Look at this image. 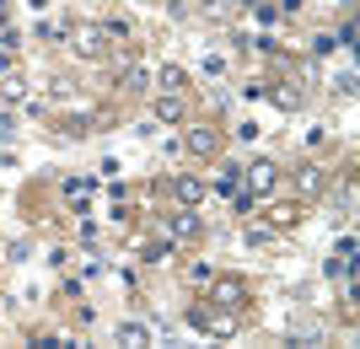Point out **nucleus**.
I'll list each match as a JSON object with an SVG mask.
<instances>
[{
    "mask_svg": "<svg viewBox=\"0 0 360 349\" xmlns=\"http://www.w3.org/2000/svg\"><path fill=\"white\" fill-rule=\"evenodd\" d=\"M188 322H194L199 334H210V338H237L242 334V317L231 312V306H226V312H205V306H194Z\"/></svg>",
    "mask_w": 360,
    "mask_h": 349,
    "instance_id": "1",
    "label": "nucleus"
},
{
    "mask_svg": "<svg viewBox=\"0 0 360 349\" xmlns=\"http://www.w3.org/2000/svg\"><path fill=\"white\" fill-rule=\"evenodd\" d=\"M274 183H280V167H274V162H253V167H242V194H248V199L274 194Z\"/></svg>",
    "mask_w": 360,
    "mask_h": 349,
    "instance_id": "2",
    "label": "nucleus"
},
{
    "mask_svg": "<svg viewBox=\"0 0 360 349\" xmlns=\"http://www.w3.org/2000/svg\"><path fill=\"white\" fill-rule=\"evenodd\" d=\"M183 151H188V156H199V162L221 156V129H210V124H194V129L183 135Z\"/></svg>",
    "mask_w": 360,
    "mask_h": 349,
    "instance_id": "3",
    "label": "nucleus"
},
{
    "mask_svg": "<svg viewBox=\"0 0 360 349\" xmlns=\"http://www.w3.org/2000/svg\"><path fill=\"white\" fill-rule=\"evenodd\" d=\"M70 54H81V60H103V54H108V32L103 27H75L70 32Z\"/></svg>",
    "mask_w": 360,
    "mask_h": 349,
    "instance_id": "4",
    "label": "nucleus"
},
{
    "mask_svg": "<svg viewBox=\"0 0 360 349\" xmlns=\"http://www.w3.org/2000/svg\"><path fill=\"white\" fill-rule=\"evenodd\" d=\"M328 188V167L323 162H307V167H296V199H317Z\"/></svg>",
    "mask_w": 360,
    "mask_h": 349,
    "instance_id": "5",
    "label": "nucleus"
},
{
    "mask_svg": "<svg viewBox=\"0 0 360 349\" xmlns=\"http://www.w3.org/2000/svg\"><path fill=\"white\" fill-rule=\"evenodd\" d=\"M113 334H119V344H156V338H162V328H156V322H140V317H124L119 328H113Z\"/></svg>",
    "mask_w": 360,
    "mask_h": 349,
    "instance_id": "6",
    "label": "nucleus"
},
{
    "mask_svg": "<svg viewBox=\"0 0 360 349\" xmlns=\"http://www.w3.org/2000/svg\"><path fill=\"white\" fill-rule=\"evenodd\" d=\"M199 237V215L183 210V215H167V242H194Z\"/></svg>",
    "mask_w": 360,
    "mask_h": 349,
    "instance_id": "7",
    "label": "nucleus"
},
{
    "mask_svg": "<svg viewBox=\"0 0 360 349\" xmlns=\"http://www.w3.org/2000/svg\"><path fill=\"white\" fill-rule=\"evenodd\" d=\"M264 226H269V231H296L301 226V199H296V204H269Z\"/></svg>",
    "mask_w": 360,
    "mask_h": 349,
    "instance_id": "8",
    "label": "nucleus"
},
{
    "mask_svg": "<svg viewBox=\"0 0 360 349\" xmlns=\"http://www.w3.org/2000/svg\"><path fill=\"white\" fill-rule=\"evenodd\" d=\"M172 194H178V204L183 210H194V204H205V178H172Z\"/></svg>",
    "mask_w": 360,
    "mask_h": 349,
    "instance_id": "9",
    "label": "nucleus"
},
{
    "mask_svg": "<svg viewBox=\"0 0 360 349\" xmlns=\"http://www.w3.org/2000/svg\"><path fill=\"white\" fill-rule=\"evenodd\" d=\"M215 301H221V306H231V312H242V306H248V285L226 274V279H215Z\"/></svg>",
    "mask_w": 360,
    "mask_h": 349,
    "instance_id": "10",
    "label": "nucleus"
},
{
    "mask_svg": "<svg viewBox=\"0 0 360 349\" xmlns=\"http://www.w3.org/2000/svg\"><path fill=\"white\" fill-rule=\"evenodd\" d=\"M156 119H162V124H183V119H188L183 91H162V97H156Z\"/></svg>",
    "mask_w": 360,
    "mask_h": 349,
    "instance_id": "11",
    "label": "nucleus"
},
{
    "mask_svg": "<svg viewBox=\"0 0 360 349\" xmlns=\"http://www.w3.org/2000/svg\"><path fill=\"white\" fill-rule=\"evenodd\" d=\"M119 86H124V91H146V86H150V70H146L140 60H129V65H124V76H119Z\"/></svg>",
    "mask_w": 360,
    "mask_h": 349,
    "instance_id": "12",
    "label": "nucleus"
},
{
    "mask_svg": "<svg viewBox=\"0 0 360 349\" xmlns=\"http://www.w3.org/2000/svg\"><path fill=\"white\" fill-rule=\"evenodd\" d=\"M0 97H6V103H22V97H27V81L16 76V70H6V76H0Z\"/></svg>",
    "mask_w": 360,
    "mask_h": 349,
    "instance_id": "13",
    "label": "nucleus"
},
{
    "mask_svg": "<svg viewBox=\"0 0 360 349\" xmlns=\"http://www.w3.org/2000/svg\"><path fill=\"white\" fill-rule=\"evenodd\" d=\"M215 188H221V194H237V188H242V167H231V162H226L221 178H215Z\"/></svg>",
    "mask_w": 360,
    "mask_h": 349,
    "instance_id": "14",
    "label": "nucleus"
},
{
    "mask_svg": "<svg viewBox=\"0 0 360 349\" xmlns=\"http://www.w3.org/2000/svg\"><path fill=\"white\" fill-rule=\"evenodd\" d=\"M156 81H162L167 91H183V86H188V76H183V65H162V76H156Z\"/></svg>",
    "mask_w": 360,
    "mask_h": 349,
    "instance_id": "15",
    "label": "nucleus"
},
{
    "mask_svg": "<svg viewBox=\"0 0 360 349\" xmlns=\"http://www.w3.org/2000/svg\"><path fill=\"white\" fill-rule=\"evenodd\" d=\"M248 242H253V247H264V242H274V231L264 226V220H248Z\"/></svg>",
    "mask_w": 360,
    "mask_h": 349,
    "instance_id": "16",
    "label": "nucleus"
},
{
    "mask_svg": "<svg viewBox=\"0 0 360 349\" xmlns=\"http://www.w3.org/2000/svg\"><path fill=\"white\" fill-rule=\"evenodd\" d=\"M274 103L285 107V113H296V107H301V91H290V86H280V91H274Z\"/></svg>",
    "mask_w": 360,
    "mask_h": 349,
    "instance_id": "17",
    "label": "nucleus"
},
{
    "mask_svg": "<svg viewBox=\"0 0 360 349\" xmlns=\"http://www.w3.org/2000/svg\"><path fill=\"white\" fill-rule=\"evenodd\" d=\"M333 48H339V38H333V32H317V38H312V54H333Z\"/></svg>",
    "mask_w": 360,
    "mask_h": 349,
    "instance_id": "18",
    "label": "nucleus"
},
{
    "mask_svg": "<svg viewBox=\"0 0 360 349\" xmlns=\"http://www.w3.org/2000/svg\"><path fill=\"white\" fill-rule=\"evenodd\" d=\"M103 32H108V38H129V22H119V16H108V22H103Z\"/></svg>",
    "mask_w": 360,
    "mask_h": 349,
    "instance_id": "19",
    "label": "nucleus"
},
{
    "mask_svg": "<svg viewBox=\"0 0 360 349\" xmlns=\"http://www.w3.org/2000/svg\"><path fill=\"white\" fill-rule=\"evenodd\" d=\"M333 91H339V97H355V70H345V76L333 81Z\"/></svg>",
    "mask_w": 360,
    "mask_h": 349,
    "instance_id": "20",
    "label": "nucleus"
},
{
    "mask_svg": "<svg viewBox=\"0 0 360 349\" xmlns=\"http://www.w3.org/2000/svg\"><path fill=\"white\" fill-rule=\"evenodd\" d=\"M339 204H345V215L355 210V178H345V188H339Z\"/></svg>",
    "mask_w": 360,
    "mask_h": 349,
    "instance_id": "21",
    "label": "nucleus"
},
{
    "mask_svg": "<svg viewBox=\"0 0 360 349\" xmlns=\"http://www.w3.org/2000/svg\"><path fill=\"white\" fill-rule=\"evenodd\" d=\"M205 11H210V16H215V22H221V16H226V11H231V0H205Z\"/></svg>",
    "mask_w": 360,
    "mask_h": 349,
    "instance_id": "22",
    "label": "nucleus"
},
{
    "mask_svg": "<svg viewBox=\"0 0 360 349\" xmlns=\"http://www.w3.org/2000/svg\"><path fill=\"white\" fill-rule=\"evenodd\" d=\"M0 16H6V0H0Z\"/></svg>",
    "mask_w": 360,
    "mask_h": 349,
    "instance_id": "23",
    "label": "nucleus"
},
{
    "mask_svg": "<svg viewBox=\"0 0 360 349\" xmlns=\"http://www.w3.org/2000/svg\"><path fill=\"white\" fill-rule=\"evenodd\" d=\"M345 6H349V0H345Z\"/></svg>",
    "mask_w": 360,
    "mask_h": 349,
    "instance_id": "24",
    "label": "nucleus"
}]
</instances>
